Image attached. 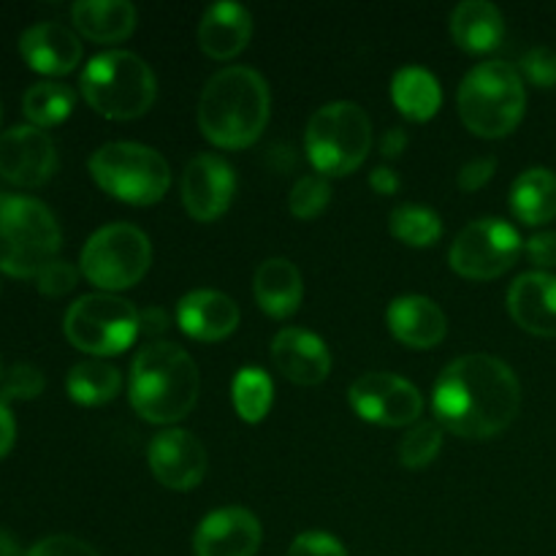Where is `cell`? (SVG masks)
Here are the masks:
<instances>
[{"mask_svg":"<svg viewBox=\"0 0 556 556\" xmlns=\"http://www.w3.org/2000/svg\"><path fill=\"white\" fill-rule=\"evenodd\" d=\"M521 253V237L510 223L476 220L454 239L451 269L467 280H494L516 264Z\"/></svg>","mask_w":556,"mask_h":556,"instance_id":"obj_11","label":"cell"},{"mask_svg":"<svg viewBox=\"0 0 556 556\" xmlns=\"http://www.w3.org/2000/svg\"><path fill=\"white\" fill-rule=\"evenodd\" d=\"M440 448H443V427L432 421L418 424L402 440L400 462L410 470H418V467H427L429 462L438 459Z\"/></svg>","mask_w":556,"mask_h":556,"instance_id":"obj_32","label":"cell"},{"mask_svg":"<svg viewBox=\"0 0 556 556\" xmlns=\"http://www.w3.org/2000/svg\"><path fill=\"white\" fill-rule=\"evenodd\" d=\"M527 255L541 269H552L556 266V231H543L527 242Z\"/></svg>","mask_w":556,"mask_h":556,"instance_id":"obj_40","label":"cell"},{"mask_svg":"<svg viewBox=\"0 0 556 556\" xmlns=\"http://www.w3.org/2000/svg\"><path fill=\"white\" fill-rule=\"evenodd\" d=\"M25 556H98V552L74 535H52L38 541Z\"/></svg>","mask_w":556,"mask_h":556,"instance_id":"obj_38","label":"cell"},{"mask_svg":"<svg viewBox=\"0 0 556 556\" xmlns=\"http://www.w3.org/2000/svg\"><path fill=\"white\" fill-rule=\"evenodd\" d=\"M271 362L296 386H318L329 378L331 356L320 337L304 329H282L271 340Z\"/></svg>","mask_w":556,"mask_h":556,"instance_id":"obj_17","label":"cell"},{"mask_svg":"<svg viewBox=\"0 0 556 556\" xmlns=\"http://www.w3.org/2000/svg\"><path fill=\"white\" fill-rule=\"evenodd\" d=\"M407 147V134L402 128L386 130L383 139H380V152L383 157H400Z\"/></svg>","mask_w":556,"mask_h":556,"instance_id":"obj_43","label":"cell"},{"mask_svg":"<svg viewBox=\"0 0 556 556\" xmlns=\"http://www.w3.org/2000/svg\"><path fill=\"white\" fill-rule=\"evenodd\" d=\"M0 556H20V543L5 530H0Z\"/></svg>","mask_w":556,"mask_h":556,"instance_id":"obj_45","label":"cell"},{"mask_svg":"<svg viewBox=\"0 0 556 556\" xmlns=\"http://www.w3.org/2000/svg\"><path fill=\"white\" fill-rule=\"evenodd\" d=\"M0 378H3V367H0Z\"/></svg>","mask_w":556,"mask_h":556,"instance_id":"obj_47","label":"cell"},{"mask_svg":"<svg viewBox=\"0 0 556 556\" xmlns=\"http://www.w3.org/2000/svg\"><path fill=\"white\" fill-rule=\"evenodd\" d=\"M0 119H3V103H0Z\"/></svg>","mask_w":556,"mask_h":556,"instance_id":"obj_46","label":"cell"},{"mask_svg":"<svg viewBox=\"0 0 556 556\" xmlns=\"http://www.w3.org/2000/svg\"><path fill=\"white\" fill-rule=\"evenodd\" d=\"M81 96L101 117L136 119L150 112L157 96V81L150 65L134 52L96 54L81 71Z\"/></svg>","mask_w":556,"mask_h":556,"instance_id":"obj_5","label":"cell"},{"mask_svg":"<svg viewBox=\"0 0 556 556\" xmlns=\"http://www.w3.org/2000/svg\"><path fill=\"white\" fill-rule=\"evenodd\" d=\"M199 367L174 342H150L130 367V405L144 421H182L199 400Z\"/></svg>","mask_w":556,"mask_h":556,"instance_id":"obj_3","label":"cell"},{"mask_svg":"<svg viewBox=\"0 0 556 556\" xmlns=\"http://www.w3.org/2000/svg\"><path fill=\"white\" fill-rule=\"evenodd\" d=\"M521 71L538 87L556 85V52L548 47H535L521 58Z\"/></svg>","mask_w":556,"mask_h":556,"instance_id":"obj_36","label":"cell"},{"mask_svg":"<svg viewBox=\"0 0 556 556\" xmlns=\"http://www.w3.org/2000/svg\"><path fill=\"white\" fill-rule=\"evenodd\" d=\"M261 521L244 508L212 510L193 535L195 556H255L261 548Z\"/></svg>","mask_w":556,"mask_h":556,"instance_id":"obj_16","label":"cell"},{"mask_svg":"<svg viewBox=\"0 0 556 556\" xmlns=\"http://www.w3.org/2000/svg\"><path fill=\"white\" fill-rule=\"evenodd\" d=\"M43 391V375L33 364H16L0 383V402L9 405L16 400H36Z\"/></svg>","mask_w":556,"mask_h":556,"instance_id":"obj_34","label":"cell"},{"mask_svg":"<svg viewBox=\"0 0 556 556\" xmlns=\"http://www.w3.org/2000/svg\"><path fill=\"white\" fill-rule=\"evenodd\" d=\"M177 324L199 342H217L233 334L239 326V307L220 291H193L179 299Z\"/></svg>","mask_w":556,"mask_h":556,"instance_id":"obj_19","label":"cell"},{"mask_svg":"<svg viewBox=\"0 0 556 556\" xmlns=\"http://www.w3.org/2000/svg\"><path fill=\"white\" fill-rule=\"evenodd\" d=\"M510 210L525 226H543L556 217V174L527 168L510 188Z\"/></svg>","mask_w":556,"mask_h":556,"instance_id":"obj_27","label":"cell"},{"mask_svg":"<svg viewBox=\"0 0 556 556\" xmlns=\"http://www.w3.org/2000/svg\"><path fill=\"white\" fill-rule=\"evenodd\" d=\"M68 396L76 405L96 407L106 405L123 389V375L106 362H81L68 372Z\"/></svg>","mask_w":556,"mask_h":556,"instance_id":"obj_28","label":"cell"},{"mask_svg":"<svg viewBox=\"0 0 556 556\" xmlns=\"http://www.w3.org/2000/svg\"><path fill=\"white\" fill-rule=\"evenodd\" d=\"M369 185H372L375 193L380 195H394L396 190H400V174L394 172V168H375L372 174H369Z\"/></svg>","mask_w":556,"mask_h":556,"instance_id":"obj_42","label":"cell"},{"mask_svg":"<svg viewBox=\"0 0 556 556\" xmlns=\"http://www.w3.org/2000/svg\"><path fill=\"white\" fill-rule=\"evenodd\" d=\"M90 174L98 188L134 206L161 201L172 182L166 157L136 141H112L92 152Z\"/></svg>","mask_w":556,"mask_h":556,"instance_id":"obj_8","label":"cell"},{"mask_svg":"<svg viewBox=\"0 0 556 556\" xmlns=\"http://www.w3.org/2000/svg\"><path fill=\"white\" fill-rule=\"evenodd\" d=\"M168 326L166 320V313L157 307H150L144 309V313H139V334L144 331V334H157V331H163Z\"/></svg>","mask_w":556,"mask_h":556,"instance_id":"obj_44","label":"cell"},{"mask_svg":"<svg viewBox=\"0 0 556 556\" xmlns=\"http://www.w3.org/2000/svg\"><path fill=\"white\" fill-rule=\"evenodd\" d=\"M152 244L130 223L103 226L81 248V275L101 291H125L150 271Z\"/></svg>","mask_w":556,"mask_h":556,"instance_id":"obj_9","label":"cell"},{"mask_svg":"<svg viewBox=\"0 0 556 556\" xmlns=\"http://www.w3.org/2000/svg\"><path fill=\"white\" fill-rule=\"evenodd\" d=\"M233 407L242 416V421L258 424L264 421L266 413L271 410V400H275V386L264 369L244 367L242 372L233 378L231 386Z\"/></svg>","mask_w":556,"mask_h":556,"instance_id":"obj_30","label":"cell"},{"mask_svg":"<svg viewBox=\"0 0 556 556\" xmlns=\"http://www.w3.org/2000/svg\"><path fill=\"white\" fill-rule=\"evenodd\" d=\"M288 556H348V552L329 532H304L291 543Z\"/></svg>","mask_w":556,"mask_h":556,"instance_id":"obj_37","label":"cell"},{"mask_svg":"<svg viewBox=\"0 0 556 556\" xmlns=\"http://www.w3.org/2000/svg\"><path fill=\"white\" fill-rule=\"evenodd\" d=\"M391 98L396 109L413 123H427L443 106V90H440L438 76L429 74L421 65H407L396 71L391 81Z\"/></svg>","mask_w":556,"mask_h":556,"instance_id":"obj_26","label":"cell"},{"mask_svg":"<svg viewBox=\"0 0 556 556\" xmlns=\"http://www.w3.org/2000/svg\"><path fill=\"white\" fill-rule=\"evenodd\" d=\"M71 345L90 356H117L139 337V313L114 293L76 299L63 320Z\"/></svg>","mask_w":556,"mask_h":556,"instance_id":"obj_10","label":"cell"},{"mask_svg":"<svg viewBox=\"0 0 556 556\" xmlns=\"http://www.w3.org/2000/svg\"><path fill=\"white\" fill-rule=\"evenodd\" d=\"M237 177L233 168L217 155H199L182 174V201L193 220L212 223L231 206Z\"/></svg>","mask_w":556,"mask_h":556,"instance_id":"obj_15","label":"cell"},{"mask_svg":"<svg viewBox=\"0 0 556 556\" xmlns=\"http://www.w3.org/2000/svg\"><path fill=\"white\" fill-rule=\"evenodd\" d=\"M14 440H16V421H14V413H11L9 405L0 402V459L9 456V451L14 448Z\"/></svg>","mask_w":556,"mask_h":556,"instance_id":"obj_41","label":"cell"},{"mask_svg":"<svg viewBox=\"0 0 556 556\" xmlns=\"http://www.w3.org/2000/svg\"><path fill=\"white\" fill-rule=\"evenodd\" d=\"M147 462H150L152 476L174 492L195 489L206 472L204 445L185 429H166L155 434L147 448Z\"/></svg>","mask_w":556,"mask_h":556,"instance_id":"obj_14","label":"cell"},{"mask_svg":"<svg viewBox=\"0 0 556 556\" xmlns=\"http://www.w3.org/2000/svg\"><path fill=\"white\" fill-rule=\"evenodd\" d=\"M22 60L43 76H63L79 65L81 41L60 22H38L20 38Z\"/></svg>","mask_w":556,"mask_h":556,"instance_id":"obj_18","label":"cell"},{"mask_svg":"<svg viewBox=\"0 0 556 556\" xmlns=\"http://www.w3.org/2000/svg\"><path fill=\"white\" fill-rule=\"evenodd\" d=\"M358 418L378 427H407L424 410V396L410 380L391 372H367L348 391Z\"/></svg>","mask_w":556,"mask_h":556,"instance_id":"obj_12","label":"cell"},{"mask_svg":"<svg viewBox=\"0 0 556 556\" xmlns=\"http://www.w3.org/2000/svg\"><path fill=\"white\" fill-rule=\"evenodd\" d=\"M269 85L248 65L223 68L206 81L199 101V128L223 150L255 144L269 123Z\"/></svg>","mask_w":556,"mask_h":556,"instance_id":"obj_2","label":"cell"},{"mask_svg":"<svg viewBox=\"0 0 556 556\" xmlns=\"http://www.w3.org/2000/svg\"><path fill=\"white\" fill-rule=\"evenodd\" d=\"M63 237L52 210L30 195L0 193V271L20 280L41 275L58 258Z\"/></svg>","mask_w":556,"mask_h":556,"instance_id":"obj_4","label":"cell"},{"mask_svg":"<svg viewBox=\"0 0 556 556\" xmlns=\"http://www.w3.org/2000/svg\"><path fill=\"white\" fill-rule=\"evenodd\" d=\"M76 280H79V271H76L68 261L54 258L52 264L43 266L41 275L36 277V286L43 296H63V293L74 291Z\"/></svg>","mask_w":556,"mask_h":556,"instance_id":"obj_35","label":"cell"},{"mask_svg":"<svg viewBox=\"0 0 556 556\" xmlns=\"http://www.w3.org/2000/svg\"><path fill=\"white\" fill-rule=\"evenodd\" d=\"M510 318L538 337H556V277L527 271L508 291Z\"/></svg>","mask_w":556,"mask_h":556,"instance_id":"obj_20","label":"cell"},{"mask_svg":"<svg viewBox=\"0 0 556 556\" xmlns=\"http://www.w3.org/2000/svg\"><path fill=\"white\" fill-rule=\"evenodd\" d=\"M432 407L440 427L459 438H494L519 416V378L500 358L470 353L443 369L434 383Z\"/></svg>","mask_w":556,"mask_h":556,"instance_id":"obj_1","label":"cell"},{"mask_svg":"<svg viewBox=\"0 0 556 556\" xmlns=\"http://www.w3.org/2000/svg\"><path fill=\"white\" fill-rule=\"evenodd\" d=\"M527 92L519 71L503 60L476 65L459 87L462 123L483 139L514 134L525 117Z\"/></svg>","mask_w":556,"mask_h":556,"instance_id":"obj_6","label":"cell"},{"mask_svg":"<svg viewBox=\"0 0 556 556\" xmlns=\"http://www.w3.org/2000/svg\"><path fill=\"white\" fill-rule=\"evenodd\" d=\"M76 96L71 87L60 85V81H38L22 98V112L30 119V125L36 128H54L63 119H68V114L74 112Z\"/></svg>","mask_w":556,"mask_h":556,"instance_id":"obj_29","label":"cell"},{"mask_svg":"<svg viewBox=\"0 0 556 556\" xmlns=\"http://www.w3.org/2000/svg\"><path fill=\"white\" fill-rule=\"evenodd\" d=\"M451 36L470 54L492 52L505 36L503 11L486 0H465L451 14Z\"/></svg>","mask_w":556,"mask_h":556,"instance_id":"obj_24","label":"cell"},{"mask_svg":"<svg viewBox=\"0 0 556 556\" xmlns=\"http://www.w3.org/2000/svg\"><path fill=\"white\" fill-rule=\"evenodd\" d=\"M258 307L271 318H291L304 296L302 271L288 258H269L258 266L253 282Z\"/></svg>","mask_w":556,"mask_h":556,"instance_id":"obj_23","label":"cell"},{"mask_svg":"<svg viewBox=\"0 0 556 556\" xmlns=\"http://www.w3.org/2000/svg\"><path fill=\"white\" fill-rule=\"evenodd\" d=\"M253 36V16L239 3H215L204 11L199 25V43L210 58L231 60Z\"/></svg>","mask_w":556,"mask_h":556,"instance_id":"obj_22","label":"cell"},{"mask_svg":"<svg viewBox=\"0 0 556 556\" xmlns=\"http://www.w3.org/2000/svg\"><path fill=\"white\" fill-rule=\"evenodd\" d=\"M58 168V150L47 130L36 125H14L0 134V177L20 188L49 182Z\"/></svg>","mask_w":556,"mask_h":556,"instance_id":"obj_13","label":"cell"},{"mask_svg":"<svg viewBox=\"0 0 556 556\" xmlns=\"http://www.w3.org/2000/svg\"><path fill=\"white\" fill-rule=\"evenodd\" d=\"M494 168H497V161H494V157H476V161H470L467 166H462L459 188L465 190V193H476V190H481L483 185L494 177Z\"/></svg>","mask_w":556,"mask_h":556,"instance_id":"obj_39","label":"cell"},{"mask_svg":"<svg viewBox=\"0 0 556 556\" xmlns=\"http://www.w3.org/2000/svg\"><path fill=\"white\" fill-rule=\"evenodd\" d=\"M391 233L400 239L402 244L410 248H429L443 237V220L438 212L427 210L418 204H402L391 212Z\"/></svg>","mask_w":556,"mask_h":556,"instance_id":"obj_31","label":"cell"},{"mask_svg":"<svg viewBox=\"0 0 556 556\" xmlns=\"http://www.w3.org/2000/svg\"><path fill=\"white\" fill-rule=\"evenodd\" d=\"M71 16L76 30L96 43L125 41L136 27V9L125 0H79Z\"/></svg>","mask_w":556,"mask_h":556,"instance_id":"obj_25","label":"cell"},{"mask_svg":"<svg viewBox=\"0 0 556 556\" xmlns=\"http://www.w3.org/2000/svg\"><path fill=\"white\" fill-rule=\"evenodd\" d=\"M331 201V185L324 174H307L293 185L291 195H288V206H291L293 217L299 220H313L320 212L329 206Z\"/></svg>","mask_w":556,"mask_h":556,"instance_id":"obj_33","label":"cell"},{"mask_svg":"<svg viewBox=\"0 0 556 556\" xmlns=\"http://www.w3.org/2000/svg\"><path fill=\"white\" fill-rule=\"evenodd\" d=\"M389 329L402 345L413 348V351H429V348L440 345L445 337V315L432 299L427 296H400L389 304Z\"/></svg>","mask_w":556,"mask_h":556,"instance_id":"obj_21","label":"cell"},{"mask_svg":"<svg viewBox=\"0 0 556 556\" xmlns=\"http://www.w3.org/2000/svg\"><path fill=\"white\" fill-rule=\"evenodd\" d=\"M372 144V123L353 101L326 103L313 114L304 134L309 163L324 177H345L367 161Z\"/></svg>","mask_w":556,"mask_h":556,"instance_id":"obj_7","label":"cell"}]
</instances>
